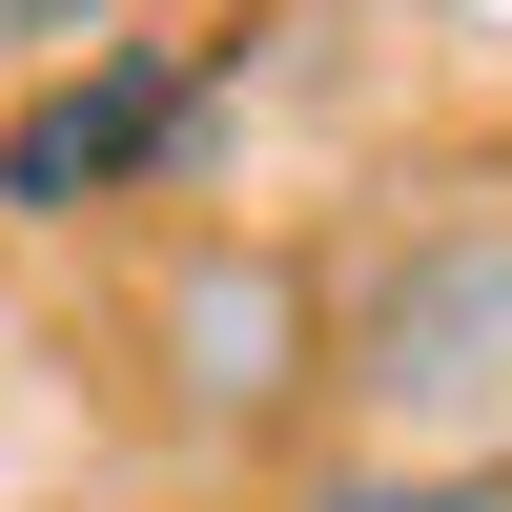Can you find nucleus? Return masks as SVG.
I'll return each mask as SVG.
<instances>
[{"label": "nucleus", "mask_w": 512, "mask_h": 512, "mask_svg": "<svg viewBox=\"0 0 512 512\" xmlns=\"http://www.w3.org/2000/svg\"><path fill=\"white\" fill-rule=\"evenodd\" d=\"M144 0H0V62H103Z\"/></svg>", "instance_id": "obj_4"}, {"label": "nucleus", "mask_w": 512, "mask_h": 512, "mask_svg": "<svg viewBox=\"0 0 512 512\" xmlns=\"http://www.w3.org/2000/svg\"><path fill=\"white\" fill-rule=\"evenodd\" d=\"M349 410L390 472H512V226H431L349 308Z\"/></svg>", "instance_id": "obj_1"}, {"label": "nucleus", "mask_w": 512, "mask_h": 512, "mask_svg": "<svg viewBox=\"0 0 512 512\" xmlns=\"http://www.w3.org/2000/svg\"><path fill=\"white\" fill-rule=\"evenodd\" d=\"M205 41H103V62H62L21 123H0V205L21 226H82V205H123V185H164V164L205 144Z\"/></svg>", "instance_id": "obj_3"}, {"label": "nucleus", "mask_w": 512, "mask_h": 512, "mask_svg": "<svg viewBox=\"0 0 512 512\" xmlns=\"http://www.w3.org/2000/svg\"><path fill=\"white\" fill-rule=\"evenodd\" d=\"M144 369H164V431H205V451H267V431H308L328 390H349V328H328V287H308V246H185V267L144 287Z\"/></svg>", "instance_id": "obj_2"}]
</instances>
